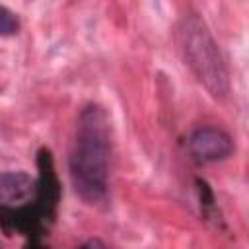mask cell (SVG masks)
<instances>
[{"mask_svg":"<svg viewBox=\"0 0 249 249\" xmlns=\"http://www.w3.org/2000/svg\"><path fill=\"white\" fill-rule=\"evenodd\" d=\"M111 160V123L105 109L88 103L80 109L72 146L68 154V173L76 195L91 206L107 202Z\"/></svg>","mask_w":249,"mask_h":249,"instance_id":"obj_1","label":"cell"},{"mask_svg":"<svg viewBox=\"0 0 249 249\" xmlns=\"http://www.w3.org/2000/svg\"><path fill=\"white\" fill-rule=\"evenodd\" d=\"M177 45L179 53L204 89L224 99L230 93V70L206 21L196 14H187L177 23Z\"/></svg>","mask_w":249,"mask_h":249,"instance_id":"obj_2","label":"cell"},{"mask_svg":"<svg viewBox=\"0 0 249 249\" xmlns=\"http://www.w3.org/2000/svg\"><path fill=\"white\" fill-rule=\"evenodd\" d=\"M19 31V19L14 12H10L6 6L0 4V35L10 37Z\"/></svg>","mask_w":249,"mask_h":249,"instance_id":"obj_5","label":"cell"},{"mask_svg":"<svg viewBox=\"0 0 249 249\" xmlns=\"http://www.w3.org/2000/svg\"><path fill=\"white\" fill-rule=\"evenodd\" d=\"M187 146L191 156L200 163L224 161L233 154V138L220 126H196L189 138Z\"/></svg>","mask_w":249,"mask_h":249,"instance_id":"obj_3","label":"cell"},{"mask_svg":"<svg viewBox=\"0 0 249 249\" xmlns=\"http://www.w3.org/2000/svg\"><path fill=\"white\" fill-rule=\"evenodd\" d=\"M0 249H2V245H0Z\"/></svg>","mask_w":249,"mask_h":249,"instance_id":"obj_7","label":"cell"},{"mask_svg":"<svg viewBox=\"0 0 249 249\" xmlns=\"http://www.w3.org/2000/svg\"><path fill=\"white\" fill-rule=\"evenodd\" d=\"M80 249H109V247H107L99 237H89Z\"/></svg>","mask_w":249,"mask_h":249,"instance_id":"obj_6","label":"cell"},{"mask_svg":"<svg viewBox=\"0 0 249 249\" xmlns=\"http://www.w3.org/2000/svg\"><path fill=\"white\" fill-rule=\"evenodd\" d=\"M33 191V179L25 171L0 173V202L16 204L25 200Z\"/></svg>","mask_w":249,"mask_h":249,"instance_id":"obj_4","label":"cell"}]
</instances>
